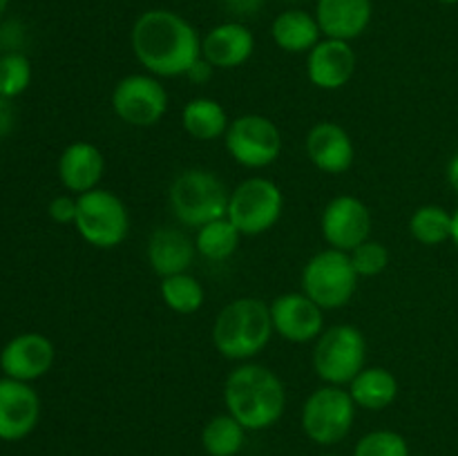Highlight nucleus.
I'll return each instance as SVG.
<instances>
[{"label": "nucleus", "instance_id": "1", "mask_svg": "<svg viewBox=\"0 0 458 456\" xmlns=\"http://www.w3.org/2000/svg\"><path fill=\"white\" fill-rule=\"evenodd\" d=\"M134 58L157 79L186 76L201 58V36L191 21L173 9H148L130 31Z\"/></svg>", "mask_w": 458, "mask_h": 456}, {"label": "nucleus", "instance_id": "2", "mask_svg": "<svg viewBox=\"0 0 458 456\" xmlns=\"http://www.w3.org/2000/svg\"><path fill=\"white\" fill-rule=\"evenodd\" d=\"M224 405L246 432H262L284 416L286 387L268 367L242 362L224 383Z\"/></svg>", "mask_w": 458, "mask_h": 456}, {"label": "nucleus", "instance_id": "3", "mask_svg": "<svg viewBox=\"0 0 458 456\" xmlns=\"http://www.w3.org/2000/svg\"><path fill=\"white\" fill-rule=\"evenodd\" d=\"M271 335V307L259 298L233 300L215 317L213 344L228 360L249 362L267 349Z\"/></svg>", "mask_w": 458, "mask_h": 456}, {"label": "nucleus", "instance_id": "4", "mask_svg": "<svg viewBox=\"0 0 458 456\" xmlns=\"http://www.w3.org/2000/svg\"><path fill=\"white\" fill-rule=\"evenodd\" d=\"M226 183L206 168H188L174 177L168 190V204L177 222L188 228H201L204 224L226 217L228 213Z\"/></svg>", "mask_w": 458, "mask_h": 456}, {"label": "nucleus", "instance_id": "5", "mask_svg": "<svg viewBox=\"0 0 458 456\" xmlns=\"http://www.w3.org/2000/svg\"><path fill=\"white\" fill-rule=\"evenodd\" d=\"M74 228L94 249H116L130 232V213L116 192L94 188L76 197Z\"/></svg>", "mask_w": 458, "mask_h": 456}, {"label": "nucleus", "instance_id": "6", "mask_svg": "<svg viewBox=\"0 0 458 456\" xmlns=\"http://www.w3.org/2000/svg\"><path fill=\"white\" fill-rule=\"evenodd\" d=\"M356 402L349 389L338 384H322L309 393L302 405V429L316 445L331 447L349 436L356 423Z\"/></svg>", "mask_w": 458, "mask_h": 456}, {"label": "nucleus", "instance_id": "7", "mask_svg": "<svg viewBox=\"0 0 458 456\" xmlns=\"http://www.w3.org/2000/svg\"><path fill=\"white\" fill-rule=\"evenodd\" d=\"M367 360V340L353 325H335L322 331L313 347V369L327 384L347 387Z\"/></svg>", "mask_w": 458, "mask_h": 456}, {"label": "nucleus", "instance_id": "8", "mask_svg": "<svg viewBox=\"0 0 458 456\" xmlns=\"http://www.w3.org/2000/svg\"><path fill=\"white\" fill-rule=\"evenodd\" d=\"M358 289V273L349 253L325 249L313 255L302 268V293L325 311L343 308Z\"/></svg>", "mask_w": 458, "mask_h": 456}, {"label": "nucleus", "instance_id": "9", "mask_svg": "<svg viewBox=\"0 0 458 456\" xmlns=\"http://www.w3.org/2000/svg\"><path fill=\"white\" fill-rule=\"evenodd\" d=\"M284 213V192L267 177H249L237 183L228 199L226 217L244 237L271 231Z\"/></svg>", "mask_w": 458, "mask_h": 456}, {"label": "nucleus", "instance_id": "10", "mask_svg": "<svg viewBox=\"0 0 458 456\" xmlns=\"http://www.w3.org/2000/svg\"><path fill=\"white\" fill-rule=\"evenodd\" d=\"M224 146L233 161L249 170H262L276 164L284 148L280 128L264 114H242L231 121Z\"/></svg>", "mask_w": 458, "mask_h": 456}, {"label": "nucleus", "instance_id": "11", "mask_svg": "<svg viewBox=\"0 0 458 456\" xmlns=\"http://www.w3.org/2000/svg\"><path fill=\"white\" fill-rule=\"evenodd\" d=\"M168 92L152 74H128L112 89V110L132 128H152L168 112Z\"/></svg>", "mask_w": 458, "mask_h": 456}, {"label": "nucleus", "instance_id": "12", "mask_svg": "<svg viewBox=\"0 0 458 456\" xmlns=\"http://www.w3.org/2000/svg\"><path fill=\"white\" fill-rule=\"evenodd\" d=\"M320 231L329 249L352 253L356 246L369 240L371 213L362 199L353 195H338L325 206Z\"/></svg>", "mask_w": 458, "mask_h": 456}, {"label": "nucleus", "instance_id": "13", "mask_svg": "<svg viewBox=\"0 0 458 456\" xmlns=\"http://www.w3.org/2000/svg\"><path fill=\"white\" fill-rule=\"evenodd\" d=\"M54 360L56 349L52 340L38 331H25L9 338L0 349V374L21 383H34L49 374Z\"/></svg>", "mask_w": 458, "mask_h": 456}, {"label": "nucleus", "instance_id": "14", "mask_svg": "<svg viewBox=\"0 0 458 456\" xmlns=\"http://www.w3.org/2000/svg\"><path fill=\"white\" fill-rule=\"evenodd\" d=\"M273 331L295 344L316 342L325 331V308L302 291L282 293L271 304Z\"/></svg>", "mask_w": 458, "mask_h": 456}, {"label": "nucleus", "instance_id": "15", "mask_svg": "<svg viewBox=\"0 0 458 456\" xmlns=\"http://www.w3.org/2000/svg\"><path fill=\"white\" fill-rule=\"evenodd\" d=\"M40 396L31 383L4 378L0 380V441L16 443L38 427Z\"/></svg>", "mask_w": 458, "mask_h": 456}, {"label": "nucleus", "instance_id": "16", "mask_svg": "<svg viewBox=\"0 0 458 456\" xmlns=\"http://www.w3.org/2000/svg\"><path fill=\"white\" fill-rule=\"evenodd\" d=\"M358 56L356 49L349 40L325 38L307 54V76L311 85L318 89H334L344 88L356 74Z\"/></svg>", "mask_w": 458, "mask_h": 456}, {"label": "nucleus", "instance_id": "17", "mask_svg": "<svg viewBox=\"0 0 458 456\" xmlns=\"http://www.w3.org/2000/svg\"><path fill=\"white\" fill-rule=\"evenodd\" d=\"M307 156L320 173L343 174L356 159V148L343 125L334 121H320L307 134Z\"/></svg>", "mask_w": 458, "mask_h": 456}, {"label": "nucleus", "instance_id": "18", "mask_svg": "<svg viewBox=\"0 0 458 456\" xmlns=\"http://www.w3.org/2000/svg\"><path fill=\"white\" fill-rule=\"evenodd\" d=\"M255 52V36L244 22H219L201 36V56L215 70H235Z\"/></svg>", "mask_w": 458, "mask_h": 456}, {"label": "nucleus", "instance_id": "19", "mask_svg": "<svg viewBox=\"0 0 458 456\" xmlns=\"http://www.w3.org/2000/svg\"><path fill=\"white\" fill-rule=\"evenodd\" d=\"M106 174V156L94 143L74 141L58 156V179L70 195L94 190Z\"/></svg>", "mask_w": 458, "mask_h": 456}, {"label": "nucleus", "instance_id": "20", "mask_svg": "<svg viewBox=\"0 0 458 456\" xmlns=\"http://www.w3.org/2000/svg\"><path fill=\"white\" fill-rule=\"evenodd\" d=\"M374 16L371 0H318L316 21L325 38L349 40L362 36Z\"/></svg>", "mask_w": 458, "mask_h": 456}, {"label": "nucleus", "instance_id": "21", "mask_svg": "<svg viewBox=\"0 0 458 456\" xmlns=\"http://www.w3.org/2000/svg\"><path fill=\"white\" fill-rule=\"evenodd\" d=\"M195 255V240H191L182 228H157L148 240V264L159 277L188 273Z\"/></svg>", "mask_w": 458, "mask_h": 456}, {"label": "nucleus", "instance_id": "22", "mask_svg": "<svg viewBox=\"0 0 458 456\" xmlns=\"http://www.w3.org/2000/svg\"><path fill=\"white\" fill-rule=\"evenodd\" d=\"M273 43L286 54H309L322 40L316 13L304 9H284L271 22Z\"/></svg>", "mask_w": 458, "mask_h": 456}, {"label": "nucleus", "instance_id": "23", "mask_svg": "<svg viewBox=\"0 0 458 456\" xmlns=\"http://www.w3.org/2000/svg\"><path fill=\"white\" fill-rule=\"evenodd\" d=\"M356 407L369 411H383L398 398V380L385 367H365L347 384Z\"/></svg>", "mask_w": 458, "mask_h": 456}, {"label": "nucleus", "instance_id": "24", "mask_svg": "<svg viewBox=\"0 0 458 456\" xmlns=\"http://www.w3.org/2000/svg\"><path fill=\"white\" fill-rule=\"evenodd\" d=\"M182 125L192 139L197 141H213V139H224L231 119L219 101L208 97H197L183 106Z\"/></svg>", "mask_w": 458, "mask_h": 456}, {"label": "nucleus", "instance_id": "25", "mask_svg": "<svg viewBox=\"0 0 458 456\" xmlns=\"http://www.w3.org/2000/svg\"><path fill=\"white\" fill-rule=\"evenodd\" d=\"M246 443V427L231 414H217L201 429V447L208 456H237Z\"/></svg>", "mask_w": 458, "mask_h": 456}, {"label": "nucleus", "instance_id": "26", "mask_svg": "<svg viewBox=\"0 0 458 456\" xmlns=\"http://www.w3.org/2000/svg\"><path fill=\"white\" fill-rule=\"evenodd\" d=\"M242 237L244 235L237 231V226L231 219H215V222H208L201 228H197V253H199L201 258L210 259V262H224V259H228L231 255H235Z\"/></svg>", "mask_w": 458, "mask_h": 456}, {"label": "nucleus", "instance_id": "27", "mask_svg": "<svg viewBox=\"0 0 458 456\" xmlns=\"http://www.w3.org/2000/svg\"><path fill=\"white\" fill-rule=\"evenodd\" d=\"M161 300L170 311L179 313V316H191V313L199 311L204 307V286L191 273H177V275L161 277L159 284Z\"/></svg>", "mask_w": 458, "mask_h": 456}, {"label": "nucleus", "instance_id": "28", "mask_svg": "<svg viewBox=\"0 0 458 456\" xmlns=\"http://www.w3.org/2000/svg\"><path fill=\"white\" fill-rule=\"evenodd\" d=\"M410 232L425 246H438L452 240V215L443 206L425 204L411 213Z\"/></svg>", "mask_w": 458, "mask_h": 456}, {"label": "nucleus", "instance_id": "29", "mask_svg": "<svg viewBox=\"0 0 458 456\" xmlns=\"http://www.w3.org/2000/svg\"><path fill=\"white\" fill-rule=\"evenodd\" d=\"M31 61L22 52L0 54V97L18 98L31 85Z\"/></svg>", "mask_w": 458, "mask_h": 456}, {"label": "nucleus", "instance_id": "30", "mask_svg": "<svg viewBox=\"0 0 458 456\" xmlns=\"http://www.w3.org/2000/svg\"><path fill=\"white\" fill-rule=\"evenodd\" d=\"M353 456H411L410 443L394 429H374L358 438Z\"/></svg>", "mask_w": 458, "mask_h": 456}, {"label": "nucleus", "instance_id": "31", "mask_svg": "<svg viewBox=\"0 0 458 456\" xmlns=\"http://www.w3.org/2000/svg\"><path fill=\"white\" fill-rule=\"evenodd\" d=\"M358 277H376L389 266V250L383 241L367 240L349 253Z\"/></svg>", "mask_w": 458, "mask_h": 456}, {"label": "nucleus", "instance_id": "32", "mask_svg": "<svg viewBox=\"0 0 458 456\" xmlns=\"http://www.w3.org/2000/svg\"><path fill=\"white\" fill-rule=\"evenodd\" d=\"M49 217L56 224H74L76 219V197L74 195H58L49 201L47 206Z\"/></svg>", "mask_w": 458, "mask_h": 456}, {"label": "nucleus", "instance_id": "33", "mask_svg": "<svg viewBox=\"0 0 458 456\" xmlns=\"http://www.w3.org/2000/svg\"><path fill=\"white\" fill-rule=\"evenodd\" d=\"M16 128V107H13L12 98L0 97V141L7 139Z\"/></svg>", "mask_w": 458, "mask_h": 456}, {"label": "nucleus", "instance_id": "34", "mask_svg": "<svg viewBox=\"0 0 458 456\" xmlns=\"http://www.w3.org/2000/svg\"><path fill=\"white\" fill-rule=\"evenodd\" d=\"M222 3L235 16H253L262 9L264 0H222Z\"/></svg>", "mask_w": 458, "mask_h": 456}, {"label": "nucleus", "instance_id": "35", "mask_svg": "<svg viewBox=\"0 0 458 456\" xmlns=\"http://www.w3.org/2000/svg\"><path fill=\"white\" fill-rule=\"evenodd\" d=\"M213 70L215 67L210 65L204 56H201L199 61H195V65L186 72V79H191L192 83H197V85H204V83H208L210 76H213Z\"/></svg>", "mask_w": 458, "mask_h": 456}, {"label": "nucleus", "instance_id": "36", "mask_svg": "<svg viewBox=\"0 0 458 456\" xmlns=\"http://www.w3.org/2000/svg\"><path fill=\"white\" fill-rule=\"evenodd\" d=\"M447 182H450V186L458 192V152L452 156L450 165H447Z\"/></svg>", "mask_w": 458, "mask_h": 456}, {"label": "nucleus", "instance_id": "37", "mask_svg": "<svg viewBox=\"0 0 458 456\" xmlns=\"http://www.w3.org/2000/svg\"><path fill=\"white\" fill-rule=\"evenodd\" d=\"M452 241L458 246V208L456 213L452 215Z\"/></svg>", "mask_w": 458, "mask_h": 456}, {"label": "nucleus", "instance_id": "38", "mask_svg": "<svg viewBox=\"0 0 458 456\" xmlns=\"http://www.w3.org/2000/svg\"><path fill=\"white\" fill-rule=\"evenodd\" d=\"M9 3H12V0H0V18H3L4 13H7V7H9Z\"/></svg>", "mask_w": 458, "mask_h": 456}, {"label": "nucleus", "instance_id": "39", "mask_svg": "<svg viewBox=\"0 0 458 456\" xmlns=\"http://www.w3.org/2000/svg\"><path fill=\"white\" fill-rule=\"evenodd\" d=\"M438 3H443V4H458V0H438Z\"/></svg>", "mask_w": 458, "mask_h": 456}, {"label": "nucleus", "instance_id": "40", "mask_svg": "<svg viewBox=\"0 0 458 456\" xmlns=\"http://www.w3.org/2000/svg\"><path fill=\"white\" fill-rule=\"evenodd\" d=\"M284 3H298V0H284Z\"/></svg>", "mask_w": 458, "mask_h": 456}, {"label": "nucleus", "instance_id": "41", "mask_svg": "<svg viewBox=\"0 0 458 456\" xmlns=\"http://www.w3.org/2000/svg\"><path fill=\"white\" fill-rule=\"evenodd\" d=\"M325 456H340V454H325Z\"/></svg>", "mask_w": 458, "mask_h": 456}, {"label": "nucleus", "instance_id": "42", "mask_svg": "<svg viewBox=\"0 0 458 456\" xmlns=\"http://www.w3.org/2000/svg\"><path fill=\"white\" fill-rule=\"evenodd\" d=\"M0 380H3V374H0Z\"/></svg>", "mask_w": 458, "mask_h": 456}]
</instances>
